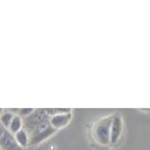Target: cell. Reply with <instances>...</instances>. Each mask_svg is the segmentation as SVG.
I'll use <instances>...</instances> for the list:
<instances>
[{
  "instance_id": "1",
  "label": "cell",
  "mask_w": 150,
  "mask_h": 150,
  "mask_svg": "<svg viewBox=\"0 0 150 150\" xmlns=\"http://www.w3.org/2000/svg\"><path fill=\"white\" fill-rule=\"evenodd\" d=\"M50 116L47 114L45 109H34V112L23 118V129L27 130L29 137L32 138L40 131L47 129L51 126Z\"/></svg>"
},
{
  "instance_id": "2",
  "label": "cell",
  "mask_w": 150,
  "mask_h": 150,
  "mask_svg": "<svg viewBox=\"0 0 150 150\" xmlns=\"http://www.w3.org/2000/svg\"><path fill=\"white\" fill-rule=\"evenodd\" d=\"M114 115H109L100 118L94 124L92 129V137L98 145L108 146L110 145V129Z\"/></svg>"
},
{
  "instance_id": "3",
  "label": "cell",
  "mask_w": 150,
  "mask_h": 150,
  "mask_svg": "<svg viewBox=\"0 0 150 150\" xmlns=\"http://www.w3.org/2000/svg\"><path fill=\"white\" fill-rule=\"evenodd\" d=\"M122 134V119L119 115H114L110 129V145L115 146L117 144Z\"/></svg>"
},
{
  "instance_id": "4",
  "label": "cell",
  "mask_w": 150,
  "mask_h": 150,
  "mask_svg": "<svg viewBox=\"0 0 150 150\" xmlns=\"http://www.w3.org/2000/svg\"><path fill=\"white\" fill-rule=\"evenodd\" d=\"M0 149L1 150H22V148L18 145V142L8 129L5 131L4 136L0 139Z\"/></svg>"
},
{
  "instance_id": "5",
  "label": "cell",
  "mask_w": 150,
  "mask_h": 150,
  "mask_svg": "<svg viewBox=\"0 0 150 150\" xmlns=\"http://www.w3.org/2000/svg\"><path fill=\"white\" fill-rule=\"evenodd\" d=\"M72 119V112H64V114H57L54 116H51L50 118V124L53 128L61 129L63 127H65Z\"/></svg>"
},
{
  "instance_id": "6",
  "label": "cell",
  "mask_w": 150,
  "mask_h": 150,
  "mask_svg": "<svg viewBox=\"0 0 150 150\" xmlns=\"http://www.w3.org/2000/svg\"><path fill=\"white\" fill-rule=\"evenodd\" d=\"M55 132H56L55 128H53L52 126L47 127V129L40 131L35 136H33L32 138H30V146H37V145H39V144H41V142H43L44 140H47V138H50L51 136H53Z\"/></svg>"
},
{
  "instance_id": "7",
  "label": "cell",
  "mask_w": 150,
  "mask_h": 150,
  "mask_svg": "<svg viewBox=\"0 0 150 150\" xmlns=\"http://www.w3.org/2000/svg\"><path fill=\"white\" fill-rule=\"evenodd\" d=\"M14 138H16L18 145L20 146L21 148H25V147L30 146V137H29V134L27 132L25 129H23V128L14 135Z\"/></svg>"
},
{
  "instance_id": "8",
  "label": "cell",
  "mask_w": 150,
  "mask_h": 150,
  "mask_svg": "<svg viewBox=\"0 0 150 150\" xmlns=\"http://www.w3.org/2000/svg\"><path fill=\"white\" fill-rule=\"evenodd\" d=\"M23 128V118L20 117L19 115H14L13 119H12V122L10 124L9 128H8V130L12 134V135H16L18 131H20L21 129Z\"/></svg>"
},
{
  "instance_id": "9",
  "label": "cell",
  "mask_w": 150,
  "mask_h": 150,
  "mask_svg": "<svg viewBox=\"0 0 150 150\" xmlns=\"http://www.w3.org/2000/svg\"><path fill=\"white\" fill-rule=\"evenodd\" d=\"M14 115L16 114L12 110H5V112H2L1 115H0V122L8 129L11 122H12V119H13Z\"/></svg>"
},
{
  "instance_id": "10",
  "label": "cell",
  "mask_w": 150,
  "mask_h": 150,
  "mask_svg": "<svg viewBox=\"0 0 150 150\" xmlns=\"http://www.w3.org/2000/svg\"><path fill=\"white\" fill-rule=\"evenodd\" d=\"M72 109L70 108H47L45 112L47 114L51 117V116H54V115H57V114H64V112H71Z\"/></svg>"
},
{
  "instance_id": "11",
  "label": "cell",
  "mask_w": 150,
  "mask_h": 150,
  "mask_svg": "<svg viewBox=\"0 0 150 150\" xmlns=\"http://www.w3.org/2000/svg\"><path fill=\"white\" fill-rule=\"evenodd\" d=\"M14 110L17 112V115H19L20 117H22V118H25L27 116L31 115V114L34 112L33 108H21V109H14Z\"/></svg>"
},
{
  "instance_id": "12",
  "label": "cell",
  "mask_w": 150,
  "mask_h": 150,
  "mask_svg": "<svg viewBox=\"0 0 150 150\" xmlns=\"http://www.w3.org/2000/svg\"><path fill=\"white\" fill-rule=\"evenodd\" d=\"M6 130H7V128H6V127L0 122V139H1V137L4 136V134H5Z\"/></svg>"
},
{
  "instance_id": "13",
  "label": "cell",
  "mask_w": 150,
  "mask_h": 150,
  "mask_svg": "<svg viewBox=\"0 0 150 150\" xmlns=\"http://www.w3.org/2000/svg\"><path fill=\"white\" fill-rule=\"evenodd\" d=\"M0 150H1V149H0Z\"/></svg>"
}]
</instances>
